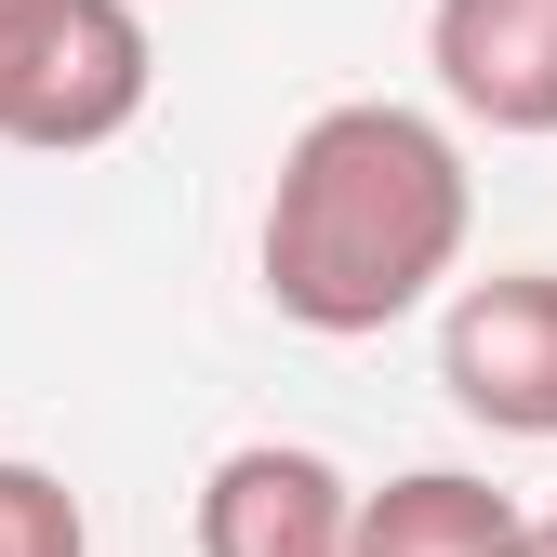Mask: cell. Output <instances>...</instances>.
Listing matches in <instances>:
<instances>
[{
    "mask_svg": "<svg viewBox=\"0 0 557 557\" xmlns=\"http://www.w3.org/2000/svg\"><path fill=\"white\" fill-rule=\"evenodd\" d=\"M465 226H478L465 147L425 107H398V94H345V107H319L278 147L252 265H265V306L293 332L359 345V332L411 319L465 265Z\"/></svg>",
    "mask_w": 557,
    "mask_h": 557,
    "instance_id": "obj_1",
    "label": "cell"
},
{
    "mask_svg": "<svg viewBox=\"0 0 557 557\" xmlns=\"http://www.w3.org/2000/svg\"><path fill=\"white\" fill-rule=\"evenodd\" d=\"M160 94V40L133 0H0V147L81 160L120 147Z\"/></svg>",
    "mask_w": 557,
    "mask_h": 557,
    "instance_id": "obj_2",
    "label": "cell"
},
{
    "mask_svg": "<svg viewBox=\"0 0 557 557\" xmlns=\"http://www.w3.org/2000/svg\"><path fill=\"white\" fill-rule=\"evenodd\" d=\"M438 385L492 438H557V265H492L438 306Z\"/></svg>",
    "mask_w": 557,
    "mask_h": 557,
    "instance_id": "obj_3",
    "label": "cell"
},
{
    "mask_svg": "<svg viewBox=\"0 0 557 557\" xmlns=\"http://www.w3.org/2000/svg\"><path fill=\"white\" fill-rule=\"evenodd\" d=\"M199 557H359V478L306 438H239L199 478Z\"/></svg>",
    "mask_w": 557,
    "mask_h": 557,
    "instance_id": "obj_4",
    "label": "cell"
},
{
    "mask_svg": "<svg viewBox=\"0 0 557 557\" xmlns=\"http://www.w3.org/2000/svg\"><path fill=\"white\" fill-rule=\"evenodd\" d=\"M425 66L478 133H557V0H438Z\"/></svg>",
    "mask_w": 557,
    "mask_h": 557,
    "instance_id": "obj_5",
    "label": "cell"
},
{
    "mask_svg": "<svg viewBox=\"0 0 557 557\" xmlns=\"http://www.w3.org/2000/svg\"><path fill=\"white\" fill-rule=\"evenodd\" d=\"M359 557H544V518L465 465H411L359 492Z\"/></svg>",
    "mask_w": 557,
    "mask_h": 557,
    "instance_id": "obj_6",
    "label": "cell"
},
{
    "mask_svg": "<svg viewBox=\"0 0 557 557\" xmlns=\"http://www.w3.org/2000/svg\"><path fill=\"white\" fill-rule=\"evenodd\" d=\"M0 557H94L81 492L53 465H27V451H0Z\"/></svg>",
    "mask_w": 557,
    "mask_h": 557,
    "instance_id": "obj_7",
    "label": "cell"
},
{
    "mask_svg": "<svg viewBox=\"0 0 557 557\" xmlns=\"http://www.w3.org/2000/svg\"><path fill=\"white\" fill-rule=\"evenodd\" d=\"M544 557H557V518H544Z\"/></svg>",
    "mask_w": 557,
    "mask_h": 557,
    "instance_id": "obj_8",
    "label": "cell"
}]
</instances>
